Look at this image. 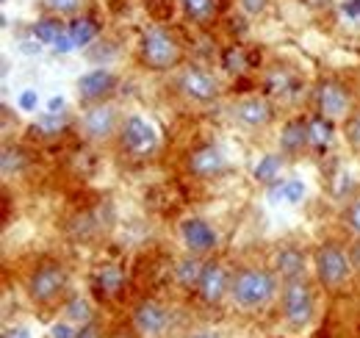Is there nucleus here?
Instances as JSON below:
<instances>
[{
  "label": "nucleus",
  "instance_id": "nucleus-33",
  "mask_svg": "<svg viewBox=\"0 0 360 338\" xmlns=\"http://www.w3.org/2000/svg\"><path fill=\"white\" fill-rule=\"evenodd\" d=\"M238 6H241L247 14L258 17V14H264V11L269 8V0H238Z\"/></svg>",
  "mask_w": 360,
  "mask_h": 338
},
{
  "label": "nucleus",
  "instance_id": "nucleus-2",
  "mask_svg": "<svg viewBox=\"0 0 360 338\" xmlns=\"http://www.w3.org/2000/svg\"><path fill=\"white\" fill-rule=\"evenodd\" d=\"M139 58L147 70L164 73V70H172L183 61V47L169 31L150 28V31H144V37L139 42Z\"/></svg>",
  "mask_w": 360,
  "mask_h": 338
},
{
  "label": "nucleus",
  "instance_id": "nucleus-37",
  "mask_svg": "<svg viewBox=\"0 0 360 338\" xmlns=\"http://www.w3.org/2000/svg\"><path fill=\"white\" fill-rule=\"evenodd\" d=\"M341 11H344V17H349V20H360V0H347V3L341 6Z\"/></svg>",
  "mask_w": 360,
  "mask_h": 338
},
{
  "label": "nucleus",
  "instance_id": "nucleus-26",
  "mask_svg": "<svg viewBox=\"0 0 360 338\" xmlns=\"http://www.w3.org/2000/svg\"><path fill=\"white\" fill-rule=\"evenodd\" d=\"M294 92V75L288 73V70H271L269 78H266V94H280V97H285V94H291Z\"/></svg>",
  "mask_w": 360,
  "mask_h": 338
},
{
  "label": "nucleus",
  "instance_id": "nucleus-22",
  "mask_svg": "<svg viewBox=\"0 0 360 338\" xmlns=\"http://www.w3.org/2000/svg\"><path fill=\"white\" fill-rule=\"evenodd\" d=\"M280 172H283V156H274V153H269V156H264L258 164H255V180L258 183H266V186H271V183H277L280 180Z\"/></svg>",
  "mask_w": 360,
  "mask_h": 338
},
{
  "label": "nucleus",
  "instance_id": "nucleus-13",
  "mask_svg": "<svg viewBox=\"0 0 360 338\" xmlns=\"http://www.w3.org/2000/svg\"><path fill=\"white\" fill-rule=\"evenodd\" d=\"M233 120L238 125L250 127V130H261L274 120V108L266 97L261 94H250V97H241L236 106H233Z\"/></svg>",
  "mask_w": 360,
  "mask_h": 338
},
{
  "label": "nucleus",
  "instance_id": "nucleus-17",
  "mask_svg": "<svg viewBox=\"0 0 360 338\" xmlns=\"http://www.w3.org/2000/svg\"><path fill=\"white\" fill-rule=\"evenodd\" d=\"M305 147H311V133H308V123L305 120H288L280 133V150L285 156H300Z\"/></svg>",
  "mask_w": 360,
  "mask_h": 338
},
{
  "label": "nucleus",
  "instance_id": "nucleus-36",
  "mask_svg": "<svg viewBox=\"0 0 360 338\" xmlns=\"http://www.w3.org/2000/svg\"><path fill=\"white\" fill-rule=\"evenodd\" d=\"M53 50H56V53H70V50H75V42H72V37H70V28L56 39Z\"/></svg>",
  "mask_w": 360,
  "mask_h": 338
},
{
  "label": "nucleus",
  "instance_id": "nucleus-41",
  "mask_svg": "<svg viewBox=\"0 0 360 338\" xmlns=\"http://www.w3.org/2000/svg\"><path fill=\"white\" fill-rule=\"evenodd\" d=\"M186 338H219V333H214V330H194Z\"/></svg>",
  "mask_w": 360,
  "mask_h": 338
},
{
  "label": "nucleus",
  "instance_id": "nucleus-16",
  "mask_svg": "<svg viewBox=\"0 0 360 338\" xmlns=\"http://www.w3.org/2000/svg\"><path fill=\"white\" fill-rule=\"evenodd\" d=\"M305 263L308 258L300 247H283L280 253L274 255V275L285 283V280H297V277H305Z\"/></svg>",
  "mask_w": 360,
  "mask_h": 338
},
{
  "label": "nucleus",
  "instance_id": "nucleus-24",
  "mask_svg": "<svg viewBox=\"0 0 360 338\" xmlns=\"http://www.w3.org/2000/svg\"><path fill=\"white\" fill-rule=\"evenodd\" d=\"M67 28H64V23L61 20H53V17H45V20H39V23H34V39L42 44H56V39L64 34Z\"/></svg>",
  "mask_w": 360,
  "mask_h": 338
},
{
  "label": "nucleus",
  "instance_id": "nucleus-5",
  "mask_svg": "<svg viewBox=\"0 0 360 338\" xmlns=\"http://www.w3.org/2000/svg\"><path fill=\"white\" fill-rule=\"evenodd\" d=\"M67 269L58 261H42L28 277V296L39 305H50L67 292Z\"/></svg>",
  "mask_w": 360,
  "mask_h": 338
},
{
  "label": "nucleus",
  "instance_id": "nucleus-43",
  "mask_svg": "<svg viewBox=\"0 0 360 338\" xmlns=\"http://www.w3.org/2000/svg\"><path fill=\"white\" fill-rule=\"evenodd\" d=\"M111 338H134L131 333H125V330H117V333H111Z\"/></svg>",
  "mask_w": 360,
  "mask_h": 338
},
{
  "label": "nucleus",
  "instance_id": "nucleus-21",
  "mask_svg": "<svg viewBox=\"0 0 360 338\" xmlns=\"http://www.w3.org/2000/svg\"><path fill=\"white\" fill-rule=\"evenodd\" d=\"M308 133H311V147H316V150L330 147V142H333V120L316 114L314 120H308Z\"/></svg>",
  "mask_w": 360,
  "mask_h": 338
},
{
  "label": "nucleus",
  "instance_id": "nucleus-27",
  "mask_svg": "<svg viewBox=\"0 0 360 338\" xmlns=\"http://www.w3.org/2000/svg\"><path fill=\"white\" fill-rule=\"evenodd\" d=\"M70 37H72V42L75 47H86V44L97 37V25L91 23V20H75V23H70Z\"/></svg>",
  "mask_w": 360,
  "mask_h": 338
},
{
  "label": "nucleus",
  "instance_id": "nucleus-34",
  "mask_svg": "<svg viewBox=\"0 0 360 338\" xmlns=\"http://www.w3.org/2000/svg\"><path fill=\"white\" fill-rule=\"evenodd\" d=\"M50 338H78V330H72L67 322H56L50 327Z\"/></svg>",
  "mask_w": 360,
  "mask_h": 338
},
{
  "label": "nucleus",
  "instance_id": "nucleus-12",
  "mask_svg": "<svg viewBox=\"0 0 360 338\" xmlns=\"http://www.w3.org/2000/svg\"><path fill=\"white\" fill-rule=\"evenodd\" d=\"M230 280H233V275L227 272V266L222 261H205V269H202L197 294H200L202 302L217 305V302H222L230 294Z\"/></svg>",
  "mask_w": 360,
  "mask_h": 338
},
{
  "label": "nucleus",
  "instance_id": "nucleus-14",
  "mask_svg": "<svg viewBox=\"0 0 360 338\" xmlns=\"http://www.w3.org/2000/svg\"><path fill=\"white\" fill-rule=\"evenodd\" d=\"M186 167H188V172L194 177L211 180V177H219L222 172H227V156L217 144H202V147H197V150L188 153Z\"/></svg>",
  "mask_w": 360,
  "mask_h": 338
},
{
  "label": "nucleus",
  "instance_id": "nucleus-9",
  "mask_svg": "<svg viewBox=\"0 0 360 338\" xmlns=\"http://www.w3.org/2000/svg\"><path fill=\"white\" fill-rule=\"evenodd\" d=\"M180 239H183L186 250L194 255L214 253L219 244V233L214 230V225L200 219V216H188L180 222Z\"/></svg>",
  "mask_w": 360,
  "mask_h": 338
},
{
  "label": "nucleus",
  "instance_id": "nucleus-8",
  "mask_svg": "<svg viewBox=\"0 0 360 338\" xmlns=\"http://www.w3.org/2000/svg\"><path fill=\"white\" fill-rule=\"evenodd\" d=\"M169 308L153 296L136 302L134 308V327L136 333H141L144 338H161L169 330Z\"/></svg>",
  "mask_w": 360,
  "mask_h": 338
},
{
  "label": "nucleus",
  "instance_id": "nucleus-42",
  "mask_svg": "<svg viewBox=\"0 0 360 338\" xmlns=\"http://www.w3.org/2000/svg\"><path fill=\"white\" fill-rule=\"evenodd\" d=\"M305 3H308V6H314V8H321V6L327 8V6H330V0H305Z\"/></svg>",
  "mask_w": 360,
  "mask_h": 338
},
{
  "label": "nucleus",
  "instance_id": "nucleus-19",
  "mask_svg": "<svg viewBox=\"0 0 360 338\" xmlns=\"http://www.w3.org/2000/svg\"><path fill=\"white\" fill-rule=\"evenodd\" d=\"M91 283H94V289L103 296H117L122 292V286H125V275H122L120 266L105 263V266H97V269H94Z\"/></svg>",
  "mask_w": 360,
  "mask_h": 338
},
{
  "label": "nucleus",
  "instance_id": "nucleus-6",
  "mask_svg": "<svg viewBox=\"0 0 360 338\" xmlns=\"http://www.w3.org/2000/svg\"><path fill=\"white\" fill-rule=\"evenodd\" d=\"M120 144L128 156L134 158H147L158 150V133H155V125L147 123L144 117L139 114H131L122 127H120Z\"/></svg>",
  "mask_w": 360,
  "mask_h": 338
},
{
  "label": "nucleus",
  "instance_id": "nucleus-32",
  "mask_svg": "<svg viewBox=\"0 0 360 338\" xmlns=\"http://www.w3.org/2000/svg\"><path fill=\"white\" fill-rule=\"evenodd\" d=\"M45 6L50 11H56L58 17H64V14H75L81 8V0H47Z\"/></svg>",
  "mask_w": 360,
  "mask_h": 338
},
{
  "label": "nucleus",
  "instance_id": "nucleus-38",
  "mask_svg": "<svg viewBox=\"0 0 360 338\" xmlns=\"http://www.w3.org/2000/svg\"><path fill=\"white\" fill-rule=\"evenodd\" d=\"M0 338H31V333L25 327H6Z\"/></svg>",
  "mask_w": 360,
  "mask_h": 338
},
{
  "label": "nucleus",
  "instance_id": "nucleus-1",
  "mask_svg": "<svg viewBox=\"0 0 360 338\" xmlns=\"http://www.w3.org/2000/svg\"><path fill=\"white\" fill-rule=\"evenodd\" d=\"M230 296L244 311L266 308L277 296V275L271 269H264V266H241L233 272Z\"/></svg>",
  "mask_w": 360,
  "mask_h": 338
},
{
  "label": "nucleus",
  "instance_id": "nucleus-20",
  "mask_svg": "<svg viewBox=\"0 0 360 338\" xmlns=\"http://www.w3.org/2000/svg\"><path fill=\"white\" fill-rule=\"evenodd\" d=\"M269 197L274 203H288V206H294V203H300V200L305 197V183L297 180V177H280L277 183L269 186Z\"/></svg>",
  "mask_w": 360,
  "mask_h": 338
},
{
  "label": "nucleus",
  "instance_id": "nucleus-29",
  "mask_svg": "<svg viewBox=\"0 0 360 338\" xmlns=\"http://www.w3.org/2000/svg\"><path fill=\"white\" fill-rule=\"evenodd\" d=\"M222 61H225V67L230 70V73H241V70L247 67V61H244V50H241L238 44L227 47L225 56H222Z\"/></svg>",
  "mask_w": 360,
  "mask_h": 338
},
{
  "label": "nucleus",
  "instance_id": "nucleus-28",
  "mask_svg": "<svg viewBox=\"0 0 360 338\" xmlns=\"http://www.w3.org/2000/svg\"><path fill=\"white\" fill-rule=\"evenodd\" d=\"M67 316L75 322V325H89L91 322V305L84 296H72L67 302Z\"/></svg>",
  "mask_w": 360,
  "mask_h": 338
},
{
  "label": "nucleus",
  "instance_id": "nucleus-25",
  "mask_svg": "<svg viewBox=\"0 0 360 338\" xmlns=\"http://www.w3.org/2000/svg\"><path fill=\"white\" fill-rule=\"evenodd\" d=\"M0 164H3V175L11 177V175H20L22 169L28 167V156H25L20 147L6 144V147H3V158H0Z\"/></svg>",
  "mask_w": 360,
  "mask_h": 338
},
{
  "label": "nucleus",
  "instance_id": "nucleus-23",
  "mask_svg": "<svg viewBox=\"0 0 360 338\" xmlns=\"http://www.w3.org/2000/svg\"><path fill=\"white\" fill-rule=\"evenodd\" d=\"M180 8L194 23H208L217 14V0H180Z\"/></svg>",
  "mask_w": 360,
  "mask_h": 338
},
{
  "label": "nucleus",
  "instance_id": "nucleus-40",
  "mask_svg": "<svg viewBox=\"0 0 360 338\" xmlns=\"http://www.w3.org/2000/svg\"><path fill=\"white\" fill-rule=\"evenodd\" d=\"M349 261H352V269H360V242L349 250Z\"/></svg>",
  "mask_w": 360,
  "mask_h": 338
},
{
  "label": "nucleus",
  "instance_id": "nucleus-35",
  "mask_svg": "<svg viewBox=\"0 0 360 338\" xmlns=\"http://www.w3.org/2000/svg\"><path fill=\"white\" fill-rule=\"evenodd\" d=\"M37 103H39V97H37V92H34V89H25V92L20 94V108H22V111H34V108H37Z\"/></svg>",
  "mask_w": 360,
  "mask_h": 338
},
{
  "label": "nucleus",
  "instance_id": "nucleus-30",
  "mask_svg": "<svg viewBox=\"0 0 360 338\" xmlns=\"http://www.w3.org/2000/svg\"><path fill=\"white\" fill-rule=\"evenodd\" d=\"M344 133H347V142H349L355 150H360V108H358V111H352V114L347 117Z\"/></svg>",
  "mask_w": 360,
  "mask_h": 338
},
{
  "label": "nucleus",
  "instance_id": "nucleus-31",
  "mask_svg": "<svg viewBox=\"0 0 360 338\" xmlns=\"http://www.w3.org/2000/svg\"><path fill=\"white\" fill-rule=\"evenodd\" d=\"M344 222H347V227L360 236V197H355L349 206H347V211H344Z\"/></svg>",
  "mask_w": 360,
  "mask_h": 338
},
{
  "label": "nucleus",
  "instance_id": "nucleus-7",
  "mask_svg": "<svg viewBox=\"0 0 360 338\" xmlns=\"http://www.w3.org/2000/svg\"><path fill=\"white\" fill-rule=\"evenodd\" d=\"M178 92L191 103H214L219 97V81L202 67H186L178 75Z\"/></svg>",
  "mask_w": 360,
  "mask_h": 338
},
{
  "label": "nucleus",
  "instance_id": "nucleus-39",
  "mask_svg": "<svg viewBox=\"0 0 360 338\" xmlns=\"http://www.w3.org/2000/svg\"><path fill=\"white\" fill-rule=\"evenodd\" d=\"M78 338H100L97 336V327L94 325H81V330H78Z\"/></svg>",
  "mask_w": 360,
  "mask_h": 338
},
{
  "label": "nucleus",
  "instance_id": "nucleus-10",
  "mask_svg": "<svg viewBox=\"0 0 360 338\" xmlns=\"http://www.w3.org/2000/svg\"><path fill=\"white\" fill-rule=\"evenodd\" d=\"M120 117H117V108L108 106V103H94L86 108L84 120H81V130L84 136L91 139V142H103L108 136H114L120 130Z\"/></svg>",
  "mask_w": 360,
  "mask_h": 338
},
{
  "label": "nucleus",
  "instance_id": "nucleus-18",
  "mask_svg": "<svg viewBox=\"0 0 360 338\" xmlns=\"http://www.w3.org/2000/svg\"><path fill=\"white\" fill-rule=\"evenodd\" d=\"M202 269H205V261H200V255L188 253L183 255L178 263H175V280H178L180 289L186 292H197L200 286V277H202Z\"/></svg>",
  "mask_w": 360,
  "mask_h": 338
},
{
  "label": "nucleus",
  "instance_id": "nucleus-3",
  "mask_svg": "<svg viewBox=\"0 0 360 338\" xmlns=\"http://www.w3.org/2000/svg\"><path fill=\"white\" fill-rule=\"evenodd\" d=\"M280 308H283V319L291 327H308L316 313V296L314 289L305 283V277L297 280H285L283 292H280Z\"/></svg>",
  "mask_w": 360,
  "mask_h": 338
},
{
  "label": "nucleus",
  "instance_id": "nucleus-11",
  "mask_svg": "<svg viewBox=\"0 0 360 338\" xmlns=\"http://www.w3.org/2000/svg\"><path fill=\"white\" fill-rule=\"evenodd\" d=\"M352 106V97H349V89L338 81H321L316 89V111L327 120H341L347 117Z\"/></svg>",
  "mask_w": 360,
  "mask_h": 338
},
{
  "label": "nucleus",
  "instance_id": "nucleus-15",
  "mask_svg": "<svg viewBox=\"0 0 360 338\" xmlns=\"http://www.w3.org/2000/svg\"><path fill=\"white\" fill-rule=\"evenodd\" d=\"M114 89H117V75L111 70H103V67L100 70H89V73H84L78 78V94L89 106L103 103L105 97H111Z\"/></svg>",
  "mask_w": 360,
  "mask_h": 338
},
{
  "label": "nucleus",
  "instance_id": "nucleus-4",
  "mask_svg": "<svg viewBox=\"0 0 360 338\" xmlns=\"http://www.w3.org/2000/svg\"><path fill=\"white\" fill-rule=\"evenodd\" d=\"M314 266H316V280L335 292L341 289L349 277H352V261H349V253H344L338 244L333 242H324L314 255Z\"/></svg>",
  "mask_w": 360,
  "mask_h": 338
}]
</instances>
